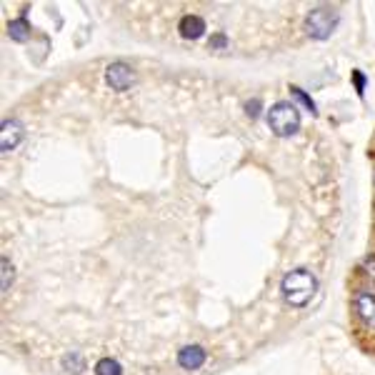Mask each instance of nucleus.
I'll return each instance as SVG.
<instances>
[{"mask_svg":"<svg viewBox=\"0 0 375 375\" xmlns=\"http://www.w3.org/2000/svg\"><path fill=\"white\" fill-rule=\"evenodd\" d=\"M245 110H248L250 118H258V112H260V100H248V103H245Z\"/></svg>","mask_w":375,"mask_h":375,"instance_id":"obj_15","label":"nucleus"},{"mask_svg":"<svg viewBox=\"0 0 375 375\" xmlns=\"http://www.w3.org/2000/svg\"><path fill=\"white\" fill-rule=\"evenodd\" d=\"M178 33H181L185 40H198V38L206 35V20L200 18V15L188 12V15L181 18V23H178Z\"/></svg>","mask_w":375,"mask_h":375,"instance_id":"obj_7","label":"nucleus"},{"mask_svg":"<svg viewBox=\"0 0 375 375\" xmlns=\"http://www.w3.org/2000/svg\"><path fill=\"white\" fill-rule=\"evenodd\" d=\"M356 312L362 325L375 328V293H368V290L358 293L356 295Z\"/></svg>","mask_w":375,"mask_h":375,"instance_id":"obj_6","label":"nucleus"},{"mask_svg":"<svg viewBox=\"0 0 375 375\" xmlns=\"http://www.w3.org/2000/svg\"><path fill=\"white\" fill-rule=\"evenodd\" d=\"M290 93H293L295 95V98H298L300 100V103H303V106H306L308 108V110H310V112H318V106H315V103H312V100L310 98H308V93H306V90H300V88H290Z\"/></svg>","mask_w":375,"mask_h":375,"instance_id":"obj_13","label":"nucleus"},{"mask_svg":"<svg viewBox=\"0 0 375 375\" xmlns=\"http://www.w3.org/2000/svg\"><path fill=\"white\" fill-rule=\"evenodd\" d=\"M95 375H123V368L115 358H100L95 362Z\"/></svg>","mask_w":375,"mask_h":375,"instance_id":"obj_10","label":"nucleus"},{"mask_svg":"<svg viewBox=\"0 0 375 375\" xmlns=\"http://www.w3.org/2000/svg\"><path fill=\"white\" fill-rule=\"evenodd\" d=\"M3 293H8V288H10V281H12V275H15V270H12V262L8 256H3Z\"/></svg>","mask_w":375,"mask_h":375,"instance_id":"obj_12","label":"nucleus"},{"mask_svg":"<svg viewBox=\"0 0 375 375\" xmlns=\"http://www.w3.org/2000/svg\"><path fill=\"white\" fill-rule=\"evenodd\" d=\"M206 350L200 348V345H185V348L178 353V362H181V368L185 370H198L203 362H206Z\"/></svg>","mask_w":375,"mask_h":375,"instance_id":"obj_8","label":"nucleus"},{"mask_svg":"<svg viewBox=\"0 0 375 375\" xmlns=\"http://www.w3.org/2000/svg\"><path fill=\"white\" fill-rule=\"evenodd\" d=\"M8 35L12 38V40H18V43H25L28 38H31V23L25 18H15L8 23Z\"/></svg>","mask_w":375,"mask_h":375,"instance_id":"obj_9","label":"nucleus"},{"mask_svg":"<svg viewBox=\"0 0 375 375\" xmlns=\"http://www.w3.org/2000/svg\"><path fill=\"white\" fill-rule=\"evenodd\" d=\"M106 81L112 90L123 93V90H128V88L135 83V70H133L128 62H110L106 68Z\"/></svg>","mask_w":375,"mask_h":375,"instance_id":"obj_4","label":"nucleus"},{"mask_svg":"<svg viewBox=\"0 0 375 375\" xmlns=\"http://www.w3.org/2000/svg\"><path fill=\"white\" fill-rule=\"evenodd\" d=\"M362 265H365V268L370 270V278H375V256H370L368 260L362 262Z\"/></svg>","mask_w":375,"mask_h":375,"instance_id":"obj_17","label":"nucleus"},{"mask_svg":"<svg viewBox=\"0 0 375 375\" xmlns=\"http://www.w3.org/2000/svg\"><path fill=\"white\" fill-rule=\"evenodd\" d=\"M306 33L315 40H328L333 35V31L338 28V12L328 6H320L315 10H310L306 15V23H303Z\"/></svg>","mask_w":375,"mask_h":375,"instance_id":"obj_3","label":"nucleus"},{"mask_svg":"<svg viewBox=\"0 0 375 375\" xmlns=\"http://www.w3.org/2000/svg\"><path fill=\"white\" fill-rule=\"evenodd\" d=\"M268 125L275 135L290 138L300 128V110L290 103H275L268 110Z\"/></svg>","mask_w":375,"mask_h":375,"instance_id":"obj_2","label":"nucleus"},{"mask_svg":"<svg viewBox=\"0 0 375 375\" xmlns=\"http://www.w3.org/2000/svg\"><path fill=\"white\" fill-rule=\"evenodd\" d=\"M23 135H25V128H23L20 120H15V118L3 120V131H0V150H3V153L15 150L20 143H23Z\"/></svg>","mask_w":375,"mask_h":375,"instance_id":"obj_5","label":"nucleus"},{"mask_svg":"<svg viewBox=\"0 0 375 375\" xmlns=\"http://www.w3.org/2000/svg\"><path fill=\"white\" fill-rule=\"evenodd\" d=\"M353 85H356L358 95H365V85H368V78H365V73H360V70H353Z\"/></svg>","mask_w":375,"mask_h":375,"instance_id":"obj_14","label":"nucleus"},{"mask_svg":"<svg viewBox=\"0 0 375 375\" xmlns=\"http://www.w3.org/2000/svg\"><path fill=\"white\" fill-rule=\"evenodd\" d=\"M281 288H283V295H285V300L290 306L303 308L310 303L315 290H318V281H315V275H312L310 270L295 268L283 278Z\"/></svg>","mask_w":375,"mask_h":375,"instance_id":"obj_1","label":"nucleus"},{"mask_svg":"<svg viewBox=\"0 0 375 375\" xmlns=\"http://www.w3.org/2000/svg\"><path fill=\"white\" fill-rule=\"evenodd\" d=\"M210 48H228V38H225L223 33L212 35V38H210Z\"/></svg>","mask_w":375,"mask_h":375,"instance_id":"obj_16","label":"nucleus"},{"mask_svg":"<svg viewBox=\"0 0 375 375\" xmlns=\"http://www.w3.org/2000/svg\"><path fill=\"white\" fill-rule=\"evenodd\" d=\"M62 368L73 375H81L85 370V360H83L81 353H68V356L62 358Z\"/></svg>","mask_w":375,"mask_h":375,"instance_id":"obj_11","label":"nucleus"}]
</instances>
